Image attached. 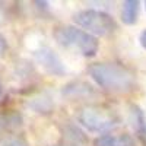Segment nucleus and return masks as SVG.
Returning a JSON list of instances; mask_svg holds the SVG:
<instances>
[{
    "mask_svg": "<svg viewBox=\"0 0 146 146\" xmlns=\"http://www.w3.org/2000/svg\"><path fill=\"white\" fill-rule=\"evenodd\" d=\"M88 75L96 86L110 94H130L136 89L135 72L120 63H94L88 67Z\"/></svg>",
    "mask_w": 146,
    "mask_h": 146,
    "instance_id": "obj_1",
    "label": "nucleus"
},
{
    "mask_svg": "<svg viewBox=\"0 0 146 146\" xmlns=\"http://www.w3.org/2000/svg\"><path fill=\"white\" fill-rule=\"evenodd\" d=\"M53 36L58 45L80 54L82 57H95L100 50L98 38L76 25L57 27L53 32Z\"/></svg>",
    "mask_w": 146,
    "mask_h": 146,
    "instance_id": "obj_2",
    "label": "nucleus"
},
{
    "mask_svg": "<svg viewBox=\"0 0 146 146\" xmlns=\"http://www.w3.org/2000/svg\"><path fill=\"white\" fill-rule=\"evenodd\" d=\"M76 118L85 130L101 136L111 133V130L120 124L118 115L111 108L98 104H88L80 107L76 113Z\"/></svg>",
    "mask_w": 146,
    "mask_h": 146,
    "instance_id": "obj_3",
    "label": "nucleus"
},
{
    "mask_svg": "<svg viewBox=\"0 0 146 146\" xmlns=\"http://www.w3.org/2000/svg\"><path fill=\"white\" fill-rule=\"evenodd\" d=\"M75 25L89 32L94 36H108L117 31L115 19L104 10L98 9H83L73 15Z\"/></svg>",
    "mask_w": 146,
    "mask_h": 146,
    "instance_id": "obj_4",
    "label": "nucleus"
},
{
    "mask_svg": "<svg viewBox=\"0 0 146 146\" xmlns=\"http://www.w3.org/2000/svg\"><path fill=\"white\" fill-rule=\"evenodd\" d=\"M34 58L48 75L51 76H63L66 73V66L63 63V60L60 58V56L50 47H40L38 50L34 51Z\"/></svg>",
    "mask_w": 146,
    "mask_h": 146,
    "instance_id": "obj_5",
    "label": "nucleus"
},
{
    "mask_svg": "<svg viewBox=\"0 0 146 146\" xmlns=\"http://www.w3.org/2000/svg\"><path fill=\"white\" fill-rule=\"evenodd\" d=\"M129 123L136 136L142 142H146V115L143 110L136 104H131L129 108Z\"/></svg>",
    "mask_w": 146,
    "mask_h": 146,
    "instance_id": "obj_6",
    "label": "nucleus"
},
{
    "mask_svg": "<svg viewBox=\"0 0 146 146\" xmlns=\"http://www.w3.org/2000/svg\"><path fill=\"white\" fill-rule=\"evenodd\" d=\"M94 146H137L136 139L127 133H107L94 140Z\"/></svg>",
    "mask_w": 146,
    "mask_h": 146,
    "instance_id": "obj_7",
    "label": "nucleus"
},
{
    "mask_svg": "<svg viewBox=\"0 0 146 146\" xmlns=\"http://www.w3.org/2000/svg\"><path fill=\"white\" fill-rule=\"evenodd\" d=\"M94 88L91 85L76 80V82H70L66 86H63V96L69 100H82V98H89L94 96Z\"/></svg>",
    "mask_w": 146,
    "mask_h": 146,
    "instance_id": "obj_8",
    "label": "nucleus"
},
{
    "mask_svg": "<svg viewBox=\"0 0 146 146\" xmlns=\"http://www.w3.org/2000/svg\"><path fill=\"white\" fill-rule=\"evenodd\" d=\"M140 12V2L139 0H126L121 5V22L124 25H136Z\"/></svg>",
    "mask_w": 146,
    "mask_h": 146,
    "instance_id": "obj_9",
    "label": "nucleus"
},
{
    "mask_svg": "<svg viewBox=\"0 0 146 146\" xmlns=\"http://www.w3.org/2000/svg\"><path fill=\"white\" fill-rule=\"evenodd\" d=\"M0 146H29V145L21 136H6L0 139Z\"/></svg>",
    "mask_w": 146,
    "mask_h": 146,
    "instance_id": "obj_10",
    "label": "nucleus"
},
{
    "mask_svg": "<svg viewBox=\"0 0 146 146\" xmlns=\"http://www.w3.org/2000/svg\"><path fill=\"white\" fill-rule=\"evenodd\" d=\"M139 44L143 50H146V29H143L139 35Z\"/></svg>",
    "mask_w": 146,
    "mask_h": 146,
    "instance_id": "obj_11",
    "label": "nucleus"
},
{
    "mask_svg": "<svg viewBox=\"0 0 146 146\" xmlns=\"http://www.w3.org/2000/svg\"><path fill=\"white\" fill-rule=\"evenodd\" d=\"M6 48H7V44L5 41V38L2 35H0V56H3V53L6 51Z\"/></svg>",
    "mask_w": 146,
    "mask_h": 146,
    "instance_id": "obj_12",
    "label": "nucleus"
},
{
    "mask_svg": "<svg viewBox=\"0 0 146 146\" xmlns=\"http://www.w3.org/2000/svg\"><path fill=\"white\" fill-rule=\"evenodd\" d=\"M53 146H82V145H78V143H73V142H67V140H63L57 145H53Z\"/></svg>",
    "mask_w": 146,
    "mask_h": 146,
    "instance_id": "obj_13",
    "label": "nucleus"
},
{
    "mask_svg": "<svg viewBox=\"0 0 146 146\" xmlns=\"http://www.w3.org/2000/svg\"><path fill=\"white\" fill-rule=\"evenodd\" d=\"M2 92H3V89H2V83H0V96H2Z\"/></svg>",
    "mask_w": 146,
    "mask_h": 146,
    "instance_id": "obj_14",
    "label": "nucleus"
},
{
    "mask_svg": "<svg viewBox=\"0 0 146 146\" xmlns=\"http://www.w3.org/2000/svg\"><path fill=\"white\" fill-rule=\"evenodd\" d=\"M145 9H146V2H145Z\"/></svg>",
    "mask_w": 146,
    "mask_h": 146,
    "instance_id": "obj_15",
    "label": "nucleus"
},
{
    "mask_svg": "<svg viewBox=\"0 0 146 146\" xmlns=\"http://www.w3.org/2000/svg\"><path fill=\"white\" fill-rule=\"evenodd\" d=\"M0 126H2V124H0Z\"/></svg>",
    "mask_w": 146,
    "mask_h": 146,
    "instance_id": "obj_16",
    "label": "nucleus"
}]
</instances>
